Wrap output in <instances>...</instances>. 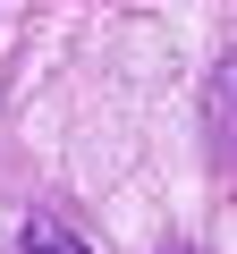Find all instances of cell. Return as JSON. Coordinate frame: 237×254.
Listing matches in <instances>:
<instances>
[{
	"label": "cell",
	"instance_id": "obj_1",
	"mask_svg": "<svg viewBox=\"0 0 237 254\" xmlns=\"http://www.w3.org/2000/svg\"><path fill=\"white\" fill-rule=\"evenodd\" d=\"M203 136H212V153L237 170V51L212 60V76H203Z\"/></svg>",
	"mask_w": 237,
	"mask_h": 254
},
{
	"label": "cell",
	"instance_id": "obj_2",
	"mask_svg": "<svg viewBox=\"0 0 237 254\" xmlns=\"http://www.w3.org/2000/svg\"><path fill=\"white\" fill-rule=\"evenodd\" d=\"M26 254H93L85 237H68L59 220H26Z\"/></svg>",
	"mask_w": 237,
	"mask_h": 254
}]
</instances>
